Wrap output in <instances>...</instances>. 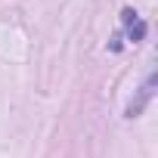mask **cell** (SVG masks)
<instances>
[{
	"instance_id": "1",
	"label": "cell",
	"mask_w": 158,
	"mask_h": 158,
	"mask_svg": "<svg viewBox=\"0 0 158 158\" xmlns=\"http://www.w3.org/2000/svg\"><path fill=\"white\" fill-rule=\"evenodd\" d=\"M155 96V74H149L146 77V84L139 87V93H136V99H130V106H127V118H139L143 115V109L149 106V99Z\"/></svg>"
},
{
	"instance_id": "2",
	"label": "cell",
	"mask_w": 158,
	"mask_h": 158,
	"mask_svg": "<svg viewBox=\"0 0 158 158\" xmlns=\"http://www.w3.org/2000/svg\"><path fill=\"white\" fill-rule=\"evenodd\" d=\"M121 22H124V31H127V37H130L133 44H139V40L146 37V22H143L133 10H124V13H121Z\"/></svg>"
}]
</instances>
